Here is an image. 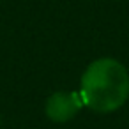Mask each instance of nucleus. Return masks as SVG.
I'll use <instances>...</instances> for the list:
<instances>
[{"mask_svg":"<svg viewBox=\"0 0 129 129\" xmlns=\"http://www.w3.org/2000/svg\"><path fill=\"white\" fill-rule=\"evenodd\" d=\"M83 106V99L76 92H57L50 95L46 103V115L53 122H66L73 118L80 108Z\"/></svg>","mask_w":129,"mask_h":129,"instance_id":"nucleus-2","label":"nucleus"},{"mask_svg":"<svg viewBox=\"0 0 129 129\" xmlns=\"http://www.w3.org/2000/svg\"><path fill=\"white\" fill-rule=\"evenodd\" d=\"M80 95L94 111H115L129 97V73L115 58H99L85 69Z\"/></svg>","mask_w":129,"mask_h":129,"instance_id":"nucleus-1","label":"nucleus"}]
</instances>
